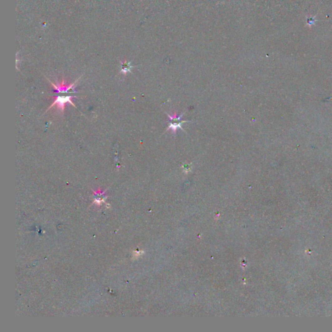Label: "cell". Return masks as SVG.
<instances>
[{"instance_id": "6da1fadb", "label": "cell", "mask_w": 332, "mask_h": 332, "mask_svg": "<svg viewBox=\"0 0 332 332\" xmlns=\"http://www.w3.org/2000/svg\"><path fill=\"white\" fill-rule=\"evenodd\" d=\"M54 97L55 98V101L53 102V103L49 107V109L46 110L48 111L49 109H51V108H53L54 106H56V108L58 109H59L60 110V112L61 113H63V112L64 111V109H65V105L67 103H70L71 105H73L74 107H76V105H75V104L73 103V101H72V99L73 97H75V96H72V95H58V96H54Z\"/></svg>"}, {"instance_id": "3957f363", "label": "cell", "mask_w": 332, "mask_h": 332, "mask_svg": "<svg viewBox=\"0 0 332 332\" xmlns=\"http://www.w3.org/2000/svg\"><path fill=\"white\" fill-rule=\"evenodd\" d=\"M121 64H122V69L121 70V72L123 73L124 75H126L127 72L130 71L131 69L133 68L130 65V62H127L126 61L124 62H121Z\"/></svg>"}, {"instance_id": "277c9868", "label": "cell", "mask_w": 332, "mask_h": 332, "mask_svg": "<svg viewBox=\"0 0 332 332\" xmlns=\"http://www.w3.org/2000/svg\"><path fill=\"white\" fill-rule=\"evenodd\" d=\"M182 169H183V171L184 173H189V172H190L191 171H192V164L185 163V164H182Z\"/></svg>"}, {"instance_id": "7a4b0ae2", "label": "cell", "mask_w": 332, "mask_h": 332, "mask_svg": "<svg viewBox=\"0 0 332 332\" xmlns=\"http://www.w3.org/2000/svg\"><path fill=\"white\" fill-rule=\"evenodd\" d=\"M184 113L182 114L179 116H178L177 115V114H173L172 115H171L169 114H168V116L169 120H170V122H169V125H168V127L167 129V130H171L173 133H175V132H177V130L178 129H180L182 130H184L182 127V124L184 123H188L189 121L181 120V118H182V116L184 115Z\"/></svg>"}]
</instances>
